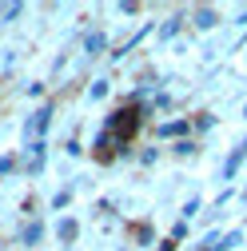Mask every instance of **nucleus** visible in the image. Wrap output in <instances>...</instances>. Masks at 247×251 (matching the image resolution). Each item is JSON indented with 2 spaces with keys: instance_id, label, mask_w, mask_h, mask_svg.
I'll return each mask as SVG.
<instances>
[{
  "instance_id": "aec40b11",
  "label": "nucleus",
  "mask_w": 247,
  "mask_h": 251,
  "mask_svg": "<svg viewBox=\"0 0 247 251\" xmlns=\"http://www.w3.org/2000/svg\"><path fill=\"white\" fill-rule=\"evenodd\" d=\"M136 160H140L144 168H151V164H156V160H160V148H144V151L136 155Z\"/></svg>"
},
{
  "instance_id": "6e6552de",
  "label": "nucleus",
  "mask_w": 247,
  "mask_h": 251,
  "mask_svg": "<svg viewBox=\"0 0 247 251\" xmlns=\"http://www.w3.org/2000/svg\"><path fill=\"white\" fill-rule=\"evenodd\" d=\"M104 52H108V32H96V28L84 32V56H88V60H96V56H104Z\"/></svg>"
},
{
  "instance_id": "f257e3e1",
  "label": "nucleus",
  "mask_w": 247,
  "mask_h": 251,
  "mask_svg": "<svg viewBox=\"0 0 247 251\" xmlns=\"http://www.w3.org/2000/svg\"><path fill=\"white\" fill-rule=\"evenodd\" d=\"M52 112H56V104L44 100L32 116L24 120V144H32V140H44V136H48V128H52Z\"/></svg>"
},
{
  "instance_id": "0eeeda50",
  "label": "nucleus",
  "mask_w": 247,
  "mask_h": 251,
  "mask_svg": "<svg viewBox=\"0 0 247 251\" xmlns=\"http://www.w3.org/2000/svg\"><path fill=\"white\" fill-rule=\"evenodd\" d=\"M183 28H188V8H179V12H172L164 24H156V36H160V44H168V40H175Z\"/></svg>"
},
{
  "instance_id": "9b49d317",
  "label": "nucleus",
  "mask_w": 247,
  "mask_h": 251,
  "mask_svg": "<svg viewBox=\"0 0 247 251\" xmlns=\"http://www.w3.org/2000/svg\"><path fill=\"white\" fill-rule=\"evenodd\" d=\"M108 92H112V80H108V76H96V80L88 84V100L100 104V100H108Z\"/></svg>"
},
{
  "instance_id": "5701e85b",
  "label": "nucleus",
  "mask_w": 247,
  "mask_h": 251,
  "mask_svg": "<svg viewBox=\"0 0 247 251\" xmlns=\"http://www.w3.org/2000/svg\"><path fill=\"white\" fill-rule=\"evenodd\" d=\"M24 92H28V96H32V100H44V84H40V80H36V84H28Z\"/></svg>"
},
{
  "instance_id": "f03ea898",
  "label": "nucleus",
  "mask_w": 247,
  "mask_h": 251,
  "mask_svg": "<svg viewBox=\"0 0 247 251\" xmlns=\"http://www.w3.org/2000/svg\"><path fill=\"white\" fill-rule=\"evenodd\" d=\"M20 155H24V176H40L44 172V164H48V140H32V144H24L20 148Z\"/></svg>"
},
{
  "instance_id": "2eb2a0df",
  "label": "nucleus",
  "mask_w": 247,
  "mask_h": 251,
  "mask_svg": "<svg viewBox=\"0 0 247 251\" xmlns=\"http://www.w3.org/2000/svg\"><path fill=\"white\" fill-rule=\"evenodd\" d=\"M72 196H76V187H72V183H68V187H60V192L48 200V207H52V211H64V207L72 203Z\"/></svg>"
},
{
  "instance_id": "f3484780",
  "label": "nucleus",
  "mask_w": 247,
  "mask_h": 251,
  "mask_svg": "<svg viewBox=\"0 0 247 251\" xmlns=\"http://www.w3.org/2000/svg\"><path fill=\"white\" fill-rule=\"evenodd\" d=\"M199 207H203V200H199V196H192L188 203H183V207H179V219H183V224H192V219L199 215Z\"/></svg>"
},
{
  "instance_id": "6ab92c4d",
  "label": "nucleus",
  "mask_w": 247,
  "mask_h": 251,
  "mask_svg": "<svg viewBox=\"0 0 247 251\" xmlns=\"http://www.w3.org/2000/svg\"><path fill=\"white\" fill-rule=\"evenodd\" d=\"M20 168V151H8V155H0V176H8Z\"/></svg>"
},
{
  "instance_id": "412c9836",
  "label": "nucleus",
  "mask_w": 247,
  "mask_h": 251,
  "mask_svg": "<svg viewBox=\"0 0 247 251\" xmlns=\"http://www.w3.org/2000/svg\"><path fill=\"white\" fill-rule=\"evenodd\" d=\"M124 16H140V4H136V0H120V4H116Z\"/></svg>"
},
{
  "instance_id": "9d476101",
  "label": "nucleus",
  "mask_w": 247,
  "mask_h": 251,
  "mask_svg": "<svg viewBox=\"0 0 247 251\" xmlns=\"http://www.w3.org/2000/svg\"><path fill=\"white\" fill-rule=\"evenodd\" d=\"M172 155H175V160H196V155H199V140H196V136L175 140V144H172Z\"/></svg>"
},
{
  "instance_id": "b1692460",
  "label": "nucleus",
  "mask_w": 247,
  "mask_h": 251,
  "mask_svg": "<svg viewBox=\"0 0 247 251\" xmlns=\"http://www.w3.org/2000/svg\"><path fill=\"white\" fill-rule=\"evenodd\" d=\"M175 247H179V243H175V239H168V235H164V239H160V247H156V251H175Z\"/></svg>"
},
{
  "instance_id": "a211bd4d",
  "label": "nucleus",
  "mask_w": 247,
  "mask_h": 251,
  "mask_svg": "<svg viewBox=\"0 0 247 251\" xmlns=\"http://www.w3.org/2000/svg\"><path fill=\"white\" fill-rule=\"evenodd\" d=\"M188 235H192V224H183V219H175V224H172V231H168V239H175V243H183Z\"/></svg>"
},
{
  "instance_id": "393cba45",
  "label": "nucleus",
  "mask_w": 247,
  "mask_h": 251,
  "mask_svg": "<svg viewBox=\"0 0 247 251\" xmlns=\"http://www.w3.org/2000/svg\"><path fill=\"white\" fill-rule=\"evenodd\" d=\"M235 24H239V28H247V4H243V8L235 12Z\"/></svg>"
},
{
  "instance_id": "4be33fe9",
  "label": "nucleus",
  "mask_w": 247,
  "mask_h": 251,
  "mask_svg": "<svg viewBox=\"0 0 247 251\" xmlns=\"http://www.w3.org/2000/svg\"><path fill=\"white\" fill-rule=\"evenodd\" d=\"M64 151L72 155V160H80V155H84V144H80V140H68V144H64Z\"/></svg>"
},
{
  "instance_id": "a878e982",
  "label": "nucleus",
  "mask_w": 247,
  "mask_h": 251,
  "mask_svg": "<svg viewBox=\"0 0 247 251\" xmlns=\"http://www.w3.org/2000/svg\"><path fill=\"white\" fill-rule=\"evenodd\" d=\"M243 120H247V104H243Z\"/></svg>"
},
{
  "instance_id": "7ed1b4c3",
  "label": "nucleus",
  "mask_w": 247,
  "mask_h": 251,
  "mask_svg": "<svg viewBox=\"0 0 247 251\" xmlns=\"http://www.w3.org/2000/svg\"><path fill=\"white\" fill-rule=\"evenodd\" d=\"M188 24L196 32H211V28H220V8L215 4H196V8H188Z\"/></svg>"
},
{
  "instance_id": "f8f14e48",
  "label": "nucleus",
  "mask_w": 247,
  "mask_h": 251,
  "mask_svg": "<svg viewBox=\"0 0 247 251\" xmlns=\"http://www.w3.org/2000/svg\"><path fill=\"white\" fill-rule=\"evenodd\" d=\"M243 243V227H231V231H223L220 235V243H215V251H235Z\"/></svg>"
},
{
  "instance_id": "4468645a",
  "label": "nucleus",
  "mask_w": 247,
  "mask_h": 251,
  "mask_svg": "<svg viewBox=\"0 0 247 251\" xmlns=\"http://www.w3.org/2000/svg\"><path fill=\"white\" fill-rule=\"evenodd\" d=\"M132 235H136V243H140V247L160 243V239H156V227H151V224H136V227H132Z\"/></svg>"
},
{
  "instance_id": "1a4fd4ad",
  "label": "nucleus",
  "mask_w": 247,
  "mask_h": 251,
  "mask_svg": "<svg viewBox=\"0 0 247 251\" xmlns=\"http://www.w3.org/2000/svg\"><path fill=\"white\" fill-rule=\"evenodd\" d=\"M243 164H247V151H243V148H239V144H235V148H231V151H227V160H223V172H220V176H223V179H227V183H231V179H235V172H239V168H243Z\"/></svg>"
},
{
  "instance_id": "20e7f679",
  "label": "nucleus",
  "mask_w": 247,
  "mask_h": 251,
  "mask_svg": "<svg viewBox=\"0 0 247 251\" xmlns=\"http://www.w3.org/2000/svg\"><path fill=\"white\" fill-rule=\"evenodd\" d=\"M156 136L160 140H188L192 136V116H179V120H164V124H156Z\"/></svg>"
},
{
  "instance_id": "ddd939ff",
  "label": "nucleus",
  "mask_w": 247,
  "mask_h": 251,
  "mask_svg": "<svg viewBox=\"0 0 247 251\" xmlns=\"http://www.w3.org/2000/svg\"><path fill=\"white\" fill-rule=\"evenodd\" d=\"M16 16H24V0H8V4H0V24H16Z\"/></svg>"
},
{
  "instance_id": "bb28decb",
  "label": "nucleus",
  "mask_w": 247,
  "mask_h": 251,
  "mask_svg": "<svg viewBox=\"0 0 247 251\" xmlns=\"http://www.w3.org/2000/svg\"><path fill=\"white\" fill-rule=\"evenodd\" d=\"M120 251H128V247H120Z\"/></svg>"
},
{
  "instance_id": "dca6fc26",
  "label": "nucleus",
  "mask_w": 247,
  "mask_h": 251,
  "mask_svg": "<svg viewBox=\"0 0 247 251\" xmlns=\"http://www.w3.org/2000/svg\"><path fill=\"white\" fill-rule=\"evenodd\" d=\"M215 124H220V120H215L211 112H196V116H192V132H211Z\"/></svg>"
},
{
  "instance_id": "423d86ee",
  "label": "nucleus",
  "mask_w": 247,
  "mask_h": 251,
  "mask_svg": "<svg viewBox=\"0 0 247 251\" xmlns=\"http://www.w3.org/2000/svg\"><path fill=\"white\" fill-rule=\"evenodd\" d=\"M16 243L28 247V251L40 247V243H44V219H32V215H28L24 224H20V231H16Z\"/></svg>"
},
{
  "instance_id": "39448f33",
  "label": "nucleus",
  "mask_w": 247,
  "mask_h": 251,
  "mask_svg": "<svg viewBox=\"0 0 247 251\" xmlns=\"http://www.w3.org/2000/svg\"><path fill=\"white\" fill-rule=\"evenodd\" d=\"M52 235H56L60 247H72V243L80 239V219H76V215H60L56 224H52Z\"/></svg>"
}]
</instances>
